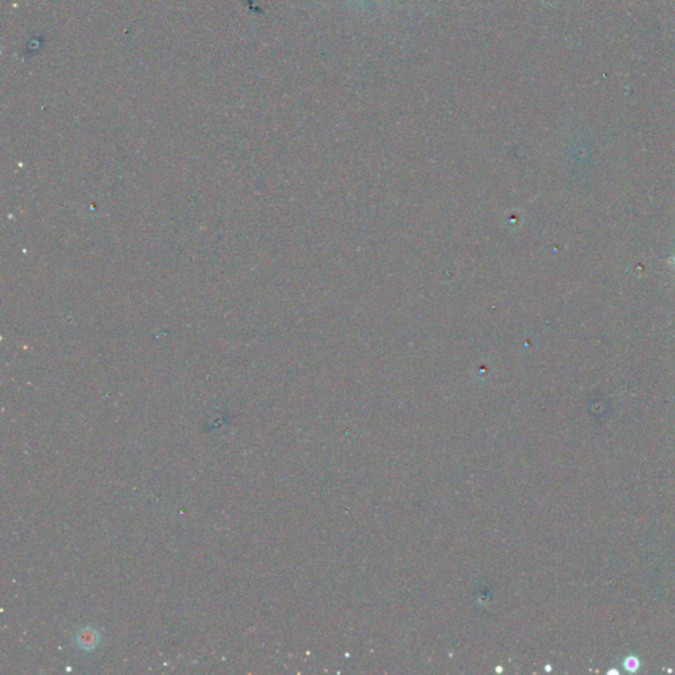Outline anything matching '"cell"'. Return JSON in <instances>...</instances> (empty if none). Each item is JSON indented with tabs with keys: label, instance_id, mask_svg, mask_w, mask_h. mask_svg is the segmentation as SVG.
I'll list each match as a JSON object with an SVG mask.
<instances>
[{
	"label": "cell",
	"instance_id": "2",
	"mask_svg": "<svg viewBox=\"0 0 675 675\" xmlns=\"http://www.w3.org/2000/svg\"><path fill=\"white\" fill-rule=\"evenodd\" d=\"M674 263H675V257H674Z\"/></svg>",
	"mask_w": 675,
	"mask_h": 675
},
{
	"label": "cell",
	"instance_id": "1",
	"mask_svg": "<svg viewBox=\"0 0 675 675\" xmlns=\"http://www.w3.org/2000/svg\"><path fill=\"white\" fill-rule=\"evenodd\" d=\"M625 667L628 672H636L637 667H639V662L634 657H630L627 661H625Z\"/></svg>",
	"mask_w": 675,
	"mask_h": 675
}]
</instances>
